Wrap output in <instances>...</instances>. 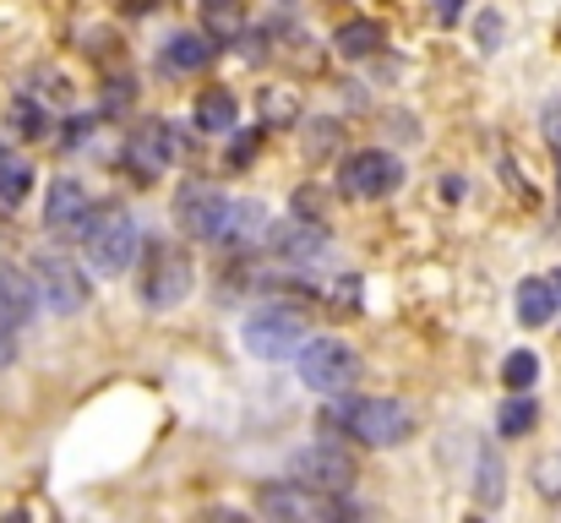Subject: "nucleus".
Listing matches in <instances>:
<instances>
[{"mask_svg":"<svg viewBox=\"0 0 561 523\" xmlns=\"http://www.w3.org/2000/svg\"><path fill=\"white\" fill-rule=\"evenodd\" d=\"M328 425H344L350 436H360L366 447H398L409 431H414V420H409V409L398 403V398H333V409H328Z\"/></svg>","mask_w":561,"mask_h":523,"instance_id":"1","label":"nucleus"},{"mask_svg":"<svg viewBox=\"0 0 561 523\" xmlns=\"http://www.w3.org/2000/svg\"><path fill=\"white\" fill-rule=\"evenodd\" d=\"M82 251H88V268L99 278H121L137 262V251H142L137 218L131 213H104V218L82 224Z\"/></svg>","mask_w":561,"mask_h":523,"instance_id":"2","label":"nucleus"},{"mask_svg":"<svg viewBox=\"0 0 561 523\" xmlns=\"http://www.w3.org/2000/svg\"><path fill=\"white\" fill-rule=\"evenodd\" d=\"M300 376H306V387L339 398V393L355 387V376H360V354L344 344V339H306V344H300Z\"/></svg>","mask_w":561,"mask_h":523,"instance_id":"3","label":"nucleus"},{"mask_svg":"<svg viewBox=\"0 0 561 523\" xmlns=\"http://www.w3.org/2000/svg\"><path fill=\"white\" fill-rule=\"evenodd\" d=\"M240 344L251 349L256 360H284V354H295V349L306 344V317L289 311V306H262V311L245 317Z\"/></svg>","mask_w":561,"mask_h":523,"instance_id":"4","label":"nucleus"},{"mask_svg":"<svg viewBox=\"0 0 561 523\" xmlns=\"http://www.w3.org/2000/svg\"><path fill=\"white\" fill-rule=\"evenodd\" d=\"M33 289H38V300L49 306V311H60V317H77L82 306H88V278L77 273V262H66V257H33Z\"/></svg>","mask_w":561,"mask_h":523,"instance_id":"5","label":"nucleus"},{"mask_svg":"<svg viewBox=\"0 0 561 523\" xmlns=\"http://www.w3.org/2000/svg\"><path fill=\"white\" fill-rule=\"evenodd\" d=\"M224 218H229V196L207 180H186L175 191V224L186 229L191 240H218L224 235Z\"/></svg>","mask_w":561,"mask_h":523,"instance_id":"6","label":"nucleus"},{"mask_svg":"<svg viewBox=\"0 0 561 523\" xmlns=\"http://www.w3.org/2000/svg\"><path fill=\"white\" fill-rule=\"evenodd\" d=\"M191 295V262L186 251H175V246H153L148 251V273H142V300L153 306V311H170V306H181Z\"/></svg>","mask_w":561,"mask_h":523,"instance_id":"7","label":"nucleus"},{"mask_svg":"<svg viewBox=\"0 0 561 523\" xmlns=\"http://www.w3.org/2000/svg\"><path fill=\"white\" fill-rule=\"evenodd\" d=\"M295 480H300V486H311V491L339 497V491H350V486H355V458H350L339 442H311V447H300V453H295Z\"/></svg>","mask_w":561,"mask_h":523,"instance_id":"8","label":"nucleus"},{"mask_svg":"<svg viewBox=\"0 0 561 523\" xmlns=\"http://www.w3.org/2000/svg\"><path fill=\"white\" fill-rule=\"evenodd\" d=\"M398 159L392 154H381V148H360V154H350L344 159V170H339V185L350 191V196H360V202H381V196H392L398 191Z\"/></svg>","mask_w":561,"mask_h":523,"instance_id":"9","label":"nucleus"},{"mask_svg":"<svg viewBox=\"0 0 561 523\" xmlns=\"http://www.w3.org/2000/svg\"><path fill=\"white\" fill-rule=\"evenodd\" d=\"M267 246L278 251V262L306 268V262H322L328 257V229L311 224V218H284V224L267 229Z\"/></svg>","mask_w":561,"mask_h":523,"instance_id":"10","label":"nucleus"},{"mask_svg":"<svg viewBox=\"0 0 561 523\" xmlns=\"http://www.w3.org/2000/svg\"><path fill=\"white\" fill-rule=\"evenodd\" d=\"M126 159H131V170L142 174V180L164 174V164L175 159V126H170V121H148L142 132H131Z\"/></svg>","mask_w":561,"mask_h":523,"instance_id":"11","label":"nucleus"},{"mask_svg":"<svg viewBox=\"0 0 561 523\" xmlns=\"http://www.w3.org/2000/svg\"><path fill=\"white\" fill-rule=\"evenodd\" d=\"M191 121H196V132H207V137H229L234 121H240V104H234L229 88H207V93H196Z\"/></svg>","mask_w":561,"mask_h":523,"instance_id":"12","label":"nucleus"},{"mask_svg":"<svg viewBox=\"0 0 561 523\" xmlns=\"http://www.w3.org/2000/svg\"><path fill=\"white\" fill-rule=\"evenodd\" d=\"M88 218V191L77 180H55L49 185V202H44V224L60 235V229H77Z\"/></svg>","mask_w":561,"mask_h":523,"instance_id":"13","label":"nucleus"},{"mask_svg":"<svg viewBox=\"0 0 561 523\" xmlns=\"http://www.w3.org/2000/svg\"><path fill=\"white\" fill-rule=\"evenodd\" d=\"M267 235V207L262 202H229V218H224V235L218 240H229V246H256Z\"/></svg>","mask_w":561,"mask_h":523,"instance_id":"14","label":"nucleus"},{"mask_svg":"<svg viewBox=\"0 0 561 523\" xmlns=\"http://www.w3.org/2000/svg\"><path fill=\"white\" fill-rule=\"evenodd\" d=\"M0 322H5V328L33 322V284H27L16 268H5V262H0Z\"/></svg>","mask_w":561,"mask_h":523,"instance_id":"15","label":"nucleus"},{"mask_svg":"<svg viewBox=\"0 0 561 523\" xmlns=\"http://www.w3.org/2000/svg\"><path fill=\"white\" fill-rule=\"evenodd\" d=\"M381 44H387V33H381V22H371V16H355V22H344V27L333 33V49H339L344 60H366Z\"/></svg>","mask_w":561,"mask_h":523,"instance_id":"16","label":"nucleus"},{"mask_svg":"<svg viewBox=\"0 0 561 523\" xmlns=\"http://www.w3.org/2000/svg\"><path fill=\"white\" fill-rule=\"evenodd\" d=\"M262 508H267L273 519H322V513H333L328 502H311V497L295 491V486H267V491H262Z\"/></svg>","mask_w":561,"mask_h":523,"instance_id":"17","label":"nucleus"},{"mask_svg":"<svg viewBox=\"0 0 561 523\" xmlns=\"http://www.w3.org/2000/svg\"><path fill=\"white\" fill-rule=\"evenodd\" d=\"M551 311H557L551 284H546V278H524V284H518V322H524V328H546Z\"/></svg>","mask_w":561,"mask_h":523,"instance_id":"18","label":"nucleus"},{"mask_svg":"<svg viewBox=\"0 0 561 523\" xmlns=\"http://www.w3.org/2000/svg\"><path fill=\"white\" fill-rule=\"evenodd\" d=\"M202 27H207V38H240L245 5L240 0H202Z\"/></svg>","mask_w":561,"mask_h":523,"instance_id":"19","label":"nucleus"},{"mask_svg":"<svg viewBox=\"0 0 561 523\" xmlns=\"http://www.w3.org/2000/svg\"><path fill=\"white\" fill-rule=\"evenodd\" d=\"M207 55H213V44H207V38H196V33H175V38L164 44L159 66H170V71H196V66H207Z\"/></svg>","mask_w":561,"mask_h":523,"instance_id":"20","label":"nucleus"},{"mask_svg":"<svg viewBox=\"0 0 561 523\" xmlns=\"http://www.w3.org/2000/svg\"><path fill=\"white\" fill-rule=\"evenodd\" d=\"M535 420H540V409H535L529 393H513V398L496 409V431H502V436H529Z\"/></svg>","mask_w":561,"mask_h":523,"instance_id":"21","label":"nucleus"},{"mask_svg":"<svg viewBox=\"0 0 561 523\" xmlns=\"http://www.w3.org/2000/svg\"><path fill=\"white\" fill-rule=\"evenodd\" d=\"M502 480H507V475H502V453L485 442V447H480V480H474L480 508H496V502H502Z\"/></svg>","mask_w":561,"mask_h":523,"instance_id":"22","label":"nucleus"},{"mask_svg":"<svg viewBox=\"0 0 561 523\" xmlns=\"http://www.w3.org/2000/svg\"><path fill=\"white\" fill-rule=\"evenodd\" d=\"M502 382H507V393H529V387L540 382V360H535L529 349H513V354L502 360Z\"/></svg>","mask_w":561,"mask_h":523,"instance_id":"23","label":"nucleus"},{"mask_svg":"<svg viewBox=\"0 0 561 523\" xmlns=\"http://www.w3.org/2000/svg\"><path fill=\"white\" fill-rule=\"evenodd\" d=\"M295 115H300V93L295 88H267L262 93V121L267 126H295Z\"/></svg>","mask_w":561,"mask_h":523,"instance_id":"24","label":"nucleus"},{"mask_svg":"<svg viewBox=\"0 0 561 523\" xmlns=\"http://www.w3.org/2000/svg\"><path fill=\"white\" fill-rule=\"evenodd\" d=\"M27 185H33V170L22 159H5L0 154V207H16L27 196Z\"/></svg>","mask_w":561,"mask_h":523,"instance_id":"25","label":"nucleus"},{"mask_svg":"<svg viewBox=\"0 0 561 523\" xmlns=\"http://www.w3.org/2000/svg\"><path fill=\"white\" fill-rule=\"evenodd\" d=\"M535 491H540L546 502H561V453H546V458L535 464Z\"/></svg>","mask_w":561,"mask_h":523,"instance_id":"26","label":"nucleus"},{"mask_svg":"<svg viewBox=\"0 0 561 523\" xmlns=\"http://www.w3.org/2000/svg\"><path fill=\"white\" fill-rule=\"evenodd\" d=\"M11 126H16V137H44V110L27 104V99H16L11 104Z\"/></svg>","mask_w":561,"mask_h":523,"instance_id":"27","label":"nucleus"},{"mask_svg":"<svg viewBox=\"0 0 561 523\" xmlns=\"http://www.w3.org/2000/svg\"><path fill=\"white\" fill-rule=\"evenodd\" d=\"M333 137H339V126H333V121H317V126H311V137H306V154H311V159H322V154L333 148Z\"/></svg>","mask_w":561,"mask_h":523,"instance_id":"28","label":"nucleus"},{"mask_svg":"<svg viewBox=\"0 0 561 523\" xmlns=\"http://www.w3.org/2000/svg\"><path fill=\"white\" fill-rule=\"evenodd\" d=\"M480 49H485V55H496V49H502V16H496V11H485V16H480Z\"/></svg>","mask_w":561,"mask_h":523,"instance_id":"29","label":"nucleus"},{"mask_svg":"<svg viewBox=\"0 0 561 523\" xmlns=\"http://www.w3.org/2000/svg\"><path fill=\"white\" fill-rule=\"evenodd\" d=\"M540 121H546V137H551V148H561V99H551V104H546V115H540Z\"/></svg>","mask_w":561,"mask_h":523,"instance_id":"30","label":"nucleus"},{"mask_svg":"<svg viewBox=\"0 0 561 523\" xmlns=\"http://www.w3.org/2000/svg\"><path fill=\"white\" fill-rule=\"evenodd\" d=\"M256 143H262L256 132H251V137H234V148H229V164H245V159L256 154Z\"/></svg>","mask_w":561,"mask_h":523,"instance_id":"31","label":"nucleus"},{"mask_svg":"<svg viewBox=\"0 0 561 523\" xmlns=\"http://www.w3.org/2000/svg\"><path fill=\"white\" fill-rule=\"evenodd\" d=\"M458 11H463V0H436V16L442 22H458Z\"/></svg>","mask_w":561,"mask_h":523,"instance_id":"32","label":"nucleus"},{"mask_svg":"<svg viewBox=\"0 0 561 523\" xmlns=\"http://www.w3.org/2000/svg\"><path fill=\"white\" fill-rule=\"evenodd\" d=\"M5 360H11V328L0 322V365H5Z\"/></svg>","mask_w":561,"mask_h":523,"instance_id":"33","label":"nucleus"},{"mask_svg":"<svg viewBox=\"0 0 561 523\" xmlns=\"http://www.w3.org/2000/svg\"><path fill=\"white\" fill-rule=\"evenodd\" d=\"M551 284V295H557V311H561V268H557V278H546Z\"/></svg>","mask_w":561,"mask_h":523,"instance_id":"34","label":"nucleus"}]
</instances>
